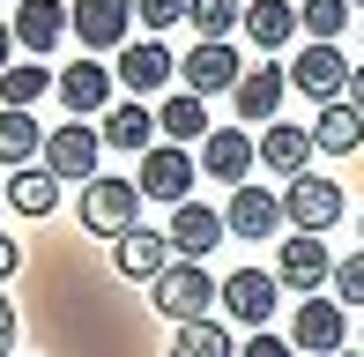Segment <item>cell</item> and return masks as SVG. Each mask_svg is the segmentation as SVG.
I'll list each match as a JSON object with an SVG mask.
<instances>
[{
    "instance_id": "11",
    "label": "cell",
    "mask_w": 364,
    "mask_h": 357,
    "mask_svg": "<svg viewBox=\"0 0 364 357\" xmlns=\"http://www.w3.org/2000/svg\"><path fill=\"white\" fill-rule=\"evenodd\" d=\"M112 261H119V275H134V283H156V275L171 268L178 253H171V231H149V223H134L127 238H112Z\"/></svg>"
},
{
    "instance_id": "38",
    "label": "cell",
    "mask_w": 364,
    "mask_h": 357,
    "mask_svg": "<svg viewBox=\"0 0 364 357\" xmlns=\"http://www.w3.org/2000/svg\"><path fill=\"white\" fill-rule=\"evenodd\" d=\"M357 8H364V0H357Z\"/></svg>"
},
{
    "instance_id": "17",
    "label": "cell",
    "mask_w": 364,
    "mask_h": 357,
    "mask_svg": "<svg viewBox=\"0 0 364 357\" xmlns=\"http://www.w3.org/2000/svg\"><path fill=\"white\" fill-rule=\"evenodd\" d=\"M350 343V313L335 298H305L297 305V350H320V357H342Z\"/></svg>"
},
{
    "instance_id": "30",
    "label": "cell",
    "mask_w": 364,
    "mask_h": 357,
    "mask_svg": "<svg viewBox=\"0 0 364 357\" xmlns=\"http://www.w3.org/2000/svg\"><path fill=\"white\" fill-rule=\"evenodd\" d=\"M297 23L312 30V45H335L350 30V0H297Z\"/></svg>"
},
{
    "instance_id": "29",
    "label": "cell",
    "mask_w": 364,
    "mask_h": 357,
    "mask_svg": "<svg viewBox=\"0 0 364 357\" xmlns=\"http://www.w3.org/2000/svg\"><path fill=\"white\" fill-rule=\"evenodd\" d=\"M171 357H238V343H230L223 320H186L171 335Z\"/></svg>"
},
{
    "instance_id": "23",
    "label": "cell",
    "mask_w": 364,
    "mask_h": 357,
    "mask_svg": "<svg viewBox=\"0 0 364 357\" xmlns=\"http://www.w3.org/2000/svg\"><path fill=\"white\" fill-rule=\"evenodd\" d=\"M364 142V112L342 97V105H320V119H312V149H327V156H350Z\"/></svg>"
},
{
    "instance_id": "9",
    "label": "cell",
    "mask_w": 364,
    "mask_h": 357,
    "mask_svg": "<svg viewBox=\"0 0 364 357\" xmlns=\"http://www.w3.org/2000/svg\"><path fill=\"white\" fill-rule=\"evenodd\" d=\"M350 60L335 53V45H305V53L290 60V82L305 90V97H320V105H342V90H350Z\"/></svg>"
},
{
    "instance_id": "27",
    "label": "cell",
    "mask_w": 364,
    "mask_h": 357,
    "mask_svg": "<svg viewBox=\"0 0 364 357\" xmlns=\"http://www.w3.org/2000/svg\"><path fill=\"white\" fill-rule=\"evenodd\" d=\"M53 82H60V75L45 68V60H15V68L0 75V112H30L45 90H53Z\"/></svg>"
},
{
    "instance_id": "39",
    "label": "cell",
    "mask_w": 364,
    "mask_h": 357,
    "mask_svg": "<svg viewBox=\"0 0 364 357\" xmlns=\"http://www.w3.org/2000/svg\"><path fill=\"white\" fill-rule=\"evenodd\" d=\"M357 357H364V350H357Z\"/></svg>"
},
{
    "instance_id": "33",
    "label": "cell",
    "mask_w": 364,
    "mask_h": 357,
    "mask_svg": "<svg viewBox=\"0 0 364 357\" xmlns=\"http://www.w3.org/2000/svg\"><path fill=\"white\" fill-rule=\"evenodd\" d=\"M238 357H297V343H283V335H268V328H260V335H253V343H245Z\"/></svg>"
},
{
    "instance_id": "37",
    "label": "cell",
    "mask_w": 364,
    "mask_h": 357,
    "mask_svg": "<svg viewBox=\"0 0 364 357\" xmlns=\"http://www.w3.org/2000/svg\"><path fill=\"white\" fill-rule=\"evenodd\" d=\"M350 105L364 112V60H357V75H350Z\"/></svg>"
},
{
    "instance_id": "6",
    "label": "cell",
    "mask_w": 364,
    "mask_h": 357,
    "mask_svg": "<svg viewBox=\"0 0 364 357\" xmlns=\"http://www.w3.org/2000/svg\"><path fill=\"white\" fill-rule=\"evenodd\" d=\"M97 156H105V134L82 127V119H60L53 134H45V171H53V178H82V186H90Z\"/></svg>"
},
{
    "instance_id": "22",
    "label": "cell",
    "mask_w": 364,
    "mask_h": 357,
    "mask_svg": "<svg viewBox=\"0 0 364 357\" xmlns=\"http://www.w3.org/2000/svg\"><path fill=\"white\" fill-rule=\"evenodd\" d=\"M290 90V68H275V60H260V68L238 75V119H268L275 127V105H283Z\"/></svg>"
},
{
    "instance_id": "10",
    "label": "cell",
    "mask_w": 364,
    "mask_h": 357,
    "mask_svg": "<svg viewBox=\"0 0 364 357\" xmlns=\"http://www.w3.org/2000/svg\"><path fill=\"white\" fill-rule=\"evenodd\" d=\"M8 30H15V45L23 53H60V38H68V0H15V15H8Z\"/></svg>"
},
{
    "instance_id": "4",
    "label": "cell",
    "mask_w": 364,
    "mask_h": 357,
    "mask_svg": "<svg viewBox=\"0 0 364 357\" xmlns=\"http://www.w3.org/2000/svg\"><path fill=\"white\" fill-rule=\"evenodd\" d=\"M68 30L90 53H127V30H134V0H68Z\"/></svg>"
},
{
    "instance_id": "28",
    "label": "cell",
    "mask_w": 364,
    "mask_h": 357,
    "mask_svg": "<svg viewBox=\"0 0 364 357\" xmlns=\"http://www.w3.org/2000/svg\"><path fill=\"white\" fill-rule=\"evenodd\" d=\"M186 23H193L201 45H230V30L245 23V8L238 0H186Z\"/></svg>"
},
{
    "instance_id": "34",
    "label": "cell",
    "mask_w": 364,
    "mask_h": 357,
    "mask_svg": "<svg viewBox=\"0 0 364 357\" xmlns=\"http://www.w3.org/2000/svg\"><path fill=\"white\" fill-rule=\"evenodd\" d=\"M0 357H15V305L0 298Z\"/></svg>"
},
{
    "instance_id": "21",
    "label": "cell",
    "mask_w": 364,
    "mask_h": 357,
    "mask_svg": "<svg viewBox=\"0 0 364 357\" xmlns=\"http://www.w3.org/2000/svg\"><path fill=\"white\" fill-rule=\"evenodd\" d=\"M305 156H312V127H297V119L260 127V164L275 178H305Z\"/></svg>"
},
{
    "instance_id": "12",
    "label": "cell",
    "mask_w": 364,
    "mask_h": 357,
    "mask_svg": "<svg viewBox=\"0 0 364 357\" xmlns=\"http://www.w3.org/2000/svg\"><path fill=\"white\" fill-rule=\"evenodd\" d=\"M253 164H260V142L245 134V127H216V134L201 142V178H230V186H245Z\"/></svg>"
},
{
    "instance_id": "1",
    "label": "cell",
    "mask_w": 364,
    "mask_h": 357,
    "mask_svg": "<svg viewBox=\"0 0 364 357\" xmlns=\"http://www.w3.org/2000/svg\"><path fill=\"white\" fill-rule=\"evenodd\" d=\"M149 298H156V313H171L178 328H186V320H208V305L223 298V283H216L201 261H171L156 283H149Z\"/></svg>"
},
{
    "instance_id": "20",
    "label": "cell",
    "mask_w": 364,
    "mask_h": 357,
    "mask_svg": "<svg viewBox=\"0 0 364 357\" xmlns=\"http://www.w3.org/2000/svg\"><path fill=\"white\" fill-rule=\"evenodd\" d=\"M156 134H164V142H178V149H186V142H208V134H216V119H208V97L171 90V97L156 105Z\"/></svg>"
},
{
    "instance_id": "26",
    "label": "cell",
    "mask_w": 364,
    "mask_h": 357,
    "mask_svg": "<svg viewBox=\"0 0 364 357\" xmlns=\"http://www.w3.org/2000/svg\"><path fill=\"white\" fill-rule=\"evenodd\" d=\"M38 156H45V127L30 119V112H0V164L23 171V164H38Z\"/></svg>"
},
{
    "instance_id": "16",
    "label": "cell",
    "mask_w": 364,
    "mask_h": 357,
    "mask_svg": "<svg viewBox=\"0 0 364 357\" xmlns=\"http://www.w3.org/2000/svg\"><path fill=\"white\" fill-rule=\"evenodd\" d=\"M171 75H178V60L164 53V38H134L119 53V82L134 90V97H156V90H171Z\"/></svg>"
},
{
    "instance_id": "18",
    "label": "cell",
    "mask_w": 364,
    "mask_h": 357,
    "mask_svg": "<svg viewBox=\"0 0 364 357\" xmlns=\"http://www.w3.org/2000/svg\"><path fill=\"white\" fill-rule=\"evenodd\" d=\"M97 134H105V149H127V156H149V149L164 142V134H156V112H149L141 97H127V105H112Z\"/></svg>"
},
{
    "instance_id": "13",
    "label": "cell",
    "mask_w": 364,
    "mask_h": 357,
    "mask_svg": "<svg viewBox=\"0 0 364 357\" xmlns=\"http://www.w3.org/2000/svg\"><path fill=\"white\" fill-rule=\"evenodd\" d=\"M223 223H230V238H275V231H283V193H268V186H230Z\"/></svg>"
},
{
    "instance_id": "24",
    "label": "cell",
    "mask_w": 364,
    "mask_h": 357,
    "mask_svg": "<svg viewBox=\"0 0 364 357\" xmlns=\"http://www.w3.org/2000/svg\"><path fill=\"white\" fill-rule=\"evenodd\" d=\"M8 208H15V216H53V208H60V178L45 164L8 171Z\"/></svg>"
},
{
    "instance_id": "36",
    "label": "cell",
    "mask_w": 364,
    "mask_h": 357,
    "mask_svg": "<svg viewBox=\"0 0 364 357\" xmlns=\"http://www.w3.org/2000/svg\"><path fill=\"white\" fill-rule=\"evenodd\" d=\"M8 68H15V30L0 23V75H8Z\"/></svg>"
},
{
    "instance_id": "14",
    "label": "cell",
    "mask_w": 364,
    "mask_h": 357,
    "mask_svg": "<svg viewBox=\"0 0 364 357\" xmlns=\"http://www.w3.org/2000/svg\"><path fill=\"white\" fill-rule=\"evenodd\" d=\"M327 275H335V261H327L320 238L297 231V238H283V246H275V283H283V290H297V298H305V290L327 283Z\"/></svg>"
},
{
    "instance_id": "5",
    "label": "cell",
    "mask_w": 364,
    "mask_h": 357,
    "mask_svg": "<svg viewBox=\"0 0 364 357\" xmlns=\"http://www.w3.org/2000/svg\"><path fill=\"white\" fill-rule=\"evenodd\" d=\"M275 305H283V283H275V268H238V275H223V313L238 320V328H268L275 320Z\"/></svg>"
},
{
    "instance_id": "32",
    "label": "cell",
    "mask_w": 364,
    "mask_h": 357,
    "mask_svg": "<svg viewBox=\"0 0 364 357\" xmlns=\"http://www.w3.org/2000/svg\"><path fill=\"white\" fill-rule=\"evenodd\" d=\"M134 15H141V30H171L186 15V0H134Z\"/></svg>"
},
{
    "instance_id": "25",
    "label": "cell",
    "mask_w": 364,
    "mask_h": 357,
    "mask_svg": "<svg viewBox=\"0 0 364 357\" xmlns=\"http://www.w3.org/2000/svg\"><path fill=\"white\" fill-rule=\"evenodd\" d=\"M245 38H253L260 53L290 45L297 38V0H253V8H245Z\"/></svg>"
},
{
    "instance_id": "15",
    "label": "cell",
    "mask_w": 364,
    "mask_h": 357,
    "mask_svg": "<svg viewBox=\"0 0 364 357\" xmlns=\"http://www.w3.org/2000/svg\"><path fill=\"white\" fill-rule=\"evenodd\" d=\"M53 90H60V105H68L75 119H90V112L112 105V68H105V60H68Z\"/></svg>"
},
{
    "instance_id": "7",
    "label": "cell",
    "mask_w": 364,
    "mask_h": 357,
    "mask_svg": "<svg viewBox=\"0 0 364 357\" xmlns=\"http://www.w3.org/2000/svg\"><path fill=\"white\" fill-rule=\"evenodd\" d=\"M283 223H297V231H305V238H320L327 231V223H342V186H335V178H290V186H283Z\"/></svg>"
},
{
    "instance_id": "31",
    "label": "cell",
    "mask_w": 364,
    "mask_h": 357,
    "mask_svg": "<svg viewBox=\"0 0 364 357\" xmlns=\"http://www.w3.org/2000/svg\"><path fill=\"white\" fill-rule=\"evenodd\" d=\"M335 305H364V253H350V261H335Z\"/></svg>"
},
{
    "instance_id": "2",
    "label": "cell",
    "mask_w": 364,
    "mask_h": 357,
    "mask_svg": "<svg viewBox=\"0 0 364 357\" xmlns=\"http://www.w3.org/2000/svg\"><path fill=\"white\" fill-rule=\"evenodd\" d=\"M193 178H201V156L193 149H178V142H156V149L141 156V171H134V186H141V201H193Z\"/></svg>"
},
{
    "instance_id": "19",
    "label": "cell",
    "mask_w": 364,
    "mask_h": 357,
    "mask_svg": "<svg viewBox=\"0 0 364 357\" xmlns=\"http://www.w3.org/2000/svg\"><path fill=\"white\" fill-rule=\"evenodd\" d=\"M238 53L230 45H193L186 60H178V82H186L193 97H216V90H238Z\"/></svg>"
},
{
    "instance_id": "35",
    "label": "cell",
    "mask_w": 364,
    "mask_h": 357,
    "mask_svg": "<svg viewBox=\"0 0 364 357\" xmlns=\"http://www.w3.org/2000/svg\"><path fill=\"white\" fill-rule=\"evenodd\" d=\"M15 268H23V246H15V238H0V283H8Z\"/></svg>"
},
{
    "instance_id": "8",
    "label": "cell",
    "mask_w": 364,
    "mask_h": 357,
    "mask_svg": "<svg viewBox=\"0 0 364 357\" xmlns=\"http://www.w3.org/2000/svg\"><path fill=\"white\" fill-rule=\"evenodd\" d=\"M223 238H230L223 208H208V201H178L171 208V253H178V261H208Z\"/></svg>"
},
{
    "instance_id": "3",
    "label": "cell",
    "mask_w": 364,
    "mask_h": 357,
    "mask_svg": "<svg viewBox=\"0 0 364 357\" xmlns=\"http://www.w3.org/2000/svg\"><path fill=\"white\" fill-rule=\"evenodd\" d=\"M82 223H90L97 238H127L141 223V186L134 178H90V186H82Z\"/></svg>"
}]
</instances>
